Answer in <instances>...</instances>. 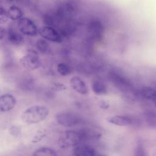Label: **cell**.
<instances>
[{"instance_id": "1", "label": "cell", "mask_w": 156, "mask_h": 156, "mask_svg": "<svg viewBox=\"0 0 156 156\" xmlns=\"http://www.w3.org/2000/svg\"><path fill=\"white\" fill-rule=\"evenodd\" d=\"M49 109L44 105H34L23 112L21 118L27 124H33L44 120L49 115Z\"/></svg>"}, {"instance_id": "11", "label": "cell", "mask_w": 156, "mask_h": 156, "mask_svg": "<svg viewBox=\"0 0 156 156\" xmlns=\"http://www.w3.org/2000/svg\"><path fill=\"white\" fill-rule=\"evenodd\" d=\"M74 156H94L95 150L88 144H79L75 146L73 150Z\"/></svg>"}, {"instance_id": "5", "label": "cell", "mask_w": 156, "mask_h": 156, "mask_svg": "<svg viewBox=\"0 0 156 156\" xmlns=\"http://www.w3.org/2000/svg\"><path fill=\"white\" fill-rule=\"evenodd\" d=\"M55 118L57 122L65 127H73L79 122V117L71 112L59 113L57 114Z\"/></svg>"}, {"instance_id": "6", "label": "cell", "mask_w": 156, "mask_h": 156, "mask_svg": "<svg viewBox=\"0 0 156 156\" xmlns=\"http://www.w3.org/2000/svg\"><path fill=\"white\" fill-rule=\"evenodd\" d=\"M104 27L102 23L97 20H90L87 25V34L90 39L98 40L102 36Z\"/></svg>"}, {"instance_id": "16", "label": "cell", "mask_w": 156, "mask_h": 156, "mask_svg": "<svg viewBox=\"0 0 156 156\" xmlns=\"http://www.w3.org/2000/svg\"><path fill=\"white\" fill-rule=\"evenodd\" d=\"M32 156H57L54 150L49 147H41L37 149Z\"/></svg>"}, {"instance_id": "23", "label": "cell", "mask_w": 156, "mask_h": 156, "mask_svg": "<svg viewBox=\"0 0 156 156\" xmlns=\"http://www.w3.org/2000/svg\"><path fill=\"white\" fill-rule=\"evenodd\" d=\"M98 105L102 109H107L110 106L108 102L106 100H104V99L99 100L98 102Z\"/></svg>"}, {"instance_id": "14", "label": "cell", "mask_w": 156, "mask_h": 156, "mask_svg": "<svg viewBox=\"0 0 156 156\" xmlns=\"http://www.w3.org/2000/svg\"><path fill=\"white\" fill-rule=\"evenodd\" d=\"M93 91L98 95H103L107 93V88L104 82L100 79H95L91 84Z\"/></svg>"}, {"instance_id": "27", "label": "cell", "mask_w": 156, "mask_h": 156, "mask_svg": "<svg viewBox=\"0 0 156 156\" xmlns=\"http://www.w3.org/2000/svg\"><path fill=\"white\" fill-rule=\"evenodd\" d=\"M7 1L9 2H12L14 1V0H7Z\"/></svg>"}, {"instance_id": "3", "label": "cell", "mask_w": 156, "mask_h": 156, "mask_svg": "<svg viewBox=\"0 0 156 156\" xmlns=\"http://www.w3.org/2000/svg\"><path fill=\"white\" fill-rule=\"evenodd\" d=\"M81 140L80 133L73 130H68L61 134L58 142L62 147H67L78 145Z\"/></svg>"}, {"instance_id": "10", "label": "cell", "mask_w": 156, "mask_h": 156, "mask_svg": "<svg viewBox=\"0 0 156 156\" xmlns=\"http://www.w3.org/2000/svg\"><path fill=\"white\" fill-rule=\"evenodd\" d=\"M70 85L74 90L80 94L86 95L88 93V88L87 84L77 76H74L71 79Z\"/></svg>"}, {"instance_id": "18", "label": "cell", "mask_w": 156, "mask_h": 156, "mask_svg": "<svg viewBox=\"0 0 156 156\" xmlns=\"http://www.w3.org/2000/svg\"><path fill=\"white\" fill-rule=\"evenodd\" d=\"M36 47L38 51L42 53L46 54L50 51V46L44 39H38L36 42Z\"/></svg>"}, {"instance_id": "17", "label": "cell", "mask_w": 156, "mask_h": 156, "mask_svg": "<svg viewBox=\"0 0 156 156\" xmlns=\"http://www.w3.org/2000/svg\"><path fill=\"white\" fill-rule=\"evenodd\" d=\"M141 94L144 98L153 101L156 96V90L150 87H144L141 90Z\"/></svg>"}, {"instance_id": "28", "label": "cell", "mask_w": 156, "mask_h": 156, "mask_svg": "<svg viewBox=\"0 0 156 156\" xmlns=\"http://www.w3.org/2000/svg\"><path fill=\"white\" fill-rule=\"evenodd\" d=\"M152 113H153V114H154V115L156 116V111H155V112H153Z\"/></svg>"}, {"instance_id": "15", "label": "cell", "mask_w": 156, "mask_h": 156, "mask_svg": "<svg viewBox=\"0 0 156 156\" xmlns=\"http://www.w3.org/2000/svg\"><path fill=\"white\" fill-rule=\"evenodd\" d=\"M9 18L12 20H20L22 18L23 13L22 10L16 5H12L7 11Z\"/></svg>"}, {"instance_id": "9", "label": "cell", "mask_w": 156, "mask_h": 156, "mask_svg": "<svg viewBox=\"0 0 156 156\" xmlns=\"http://www.w3.org/2000/svg\"><path fill=\"white\" fill-rule=\"evenodd\" d=\"M16 105L15 98L9 94L0 96V112H8L13 109Z\"/></svg>"}, {"instance_id": "21", "label": "cell", "mask_w": 156, "mask_h": 156, "mask_svg": "<svg viewBox=\"0 0 156 156\" xmlns=\"http://www.w3.org/2000/svg\"><path fill=\"white\" fill-rule=\"evenodd\" d=\"M51 88L52 91H60L66 90V87L62 83L54 82V83H52Z\"/></svg>"}, {"instance_id": "20", "label": "cell", "mask_w": 156, "mask_h": 156, "mask_svg": "<svg viewBox=\"0 0 156 156\" xmlns=\"http://www.w3.org/2000/svg\"><path fill=\"white\" fill-rule=\"evenodd\" d=\"M8 20L9 17L6 10L2 7H0V24L5 23Z\"/></svg>"}, {"instance_id": "13", "label": "cell", "mask_w": 156, "mask_h": 156, "mask_svg": "<svg viewBox=\"0 0 156 156\" xmlns=\"http://www.w3.org/2000/svg\"><path fill=\"white\" fill-rule=\"evenodd\" d=\"M107 121L111 124L119 126H126L130 125L132 122V119L124 116H119V115H115L113 116L108 117L107 119Z\"/></svg>"}, {"instance_id": "19", "label": "cell", "mask_w": 156, "mask_h": 156, "mask_svg": "<svg viewBox=\"0 0 156 156\" xmlns=\"http://www.w3.org/2000/svg\"><path fill=\"white\" fill-rule=\"evenodd\" d=\"M57 71L62 76H65L70 73L69 66L64 63H60L57 65Z\"/></svg>"}, {"instance_id": "25", "label": "cell", "mask_w": 156, "mask_h": 156, "mask_svg": "<svg viewBox=\"0 0 156 156\" xmlns=\"http://www.w3.org/2000/svg\"><path fill=\"white\" fill-rule=\"evenodd\" d=\"M6 30L4 27L0 26V40L3 39L5 35Z\"/></svg>"}, {"instance_id": "4", "label": "cell", "mask_w": 156, "mask_h": 156, "mask_svg": "<svg viewBox=\"0 0 156 156\" xmlns=\"http://www.w3.org/2000/svg\"><path fill=\"white\" fill-rule=\"evenodd\" d=\"M18 28L21 33L26 35L35 36L38 33L35 24L27 18H22L18 21Z\"/></svg>"}, {"instance_id": "29", "label": "cell", "mask_w": 156, "mask_h": 156, "mask_svg": "<svg viewBox=\"0 0 156 156\" xmlns=\"http://www.w3.org/2000/svg\"><path fill=\"white\" fill-rule=\"evenodd\" d=\"M2 1H3V0H0V3H1V2Z\"/></svg>"}, {"instance_id": "8", "label": "cell", "mask_w": 156, "mask_h": 156, "mask_svg": "<svg viewBox=\"0 0 156 156\" xmlns=\"http://www.w3.org/2000/svg\"><path fill=\"white\" fill-rule=\"evenodd\" d=\"M109 78L112 80L114 85L123 92H129L132 90V87L130 82L124 77L116 73L110 74Z\"/></svg>"}, {"instance_id": "24", "label": "cell", "mask_w": 156, "mask_h": 156, "mask_svg": "<svg viewBox=\"0 0 156 156\" xmlns=\"http://www.w3.org/2000/svg\"><path fill=\"white\" fill-rule=\"evenodd\" d=\"M10 132L12 133V135H17L20 133V130L19 129V128H18L16 126H14V127H12L10 129Z\"/></svg>"}, {"instance_id": "12", "label": "cell", "mask_w": 156, "mask_h": 156, "mask_svg": "<svg viewBox=\"0 0 156 156\" xmlns=\"http://www.w3.org/2000/svg\"><path fill=\"white\" fill-rule=\"evenodd\" d=\"M7 35L9 41L15 46H19L24 43V37L12 27L9 28Z\"/></svg>"}, {"instance_id": "2", "label": "cell", "mask_w": 156, "mask_h": 156, "mask_svg": "<svg viewBox=\"0 0 156 156\" xmlns=\"http://www.w3.org/2000/svg\"><path fill=\"white\" fill-rule=\"evenodd\" d=\"M20 63L24 69L29 71L35 70L41 66L38 53L31 49H28L27 54L21 58Z\"/></svg>"}, {"instance_id": "26", "label": "cell", "mask_w": 156, "mask_h": 156, "mask_svg": "<svg viewBox=\"0 0 156 156\" xmlns=\"http://www.w3.org/2000/svg\"><path fill=\"white\" fill-rule=\"evenodd\" d=\"M153 102H154V105L156 106V96H155V98L153 99Z\"/></svg>"}, {"instance_id": "7", "label": "cell", "mask_w": 156, "mask_h": 156, "mask_svg": "<svg viewBox=\"0 0 156 156\" xmlns=\"http://www.w3.org/2000/svg\"><path fill=\"white\" fill-rule=\"evenodd\" d=\"M38 32L46 40L55 43H60L62 41L61 35L51 26H43L38 30Z\"/></svg>"}, {"instance_id": "22", "label": "cell", "mask_w": 156, "mask_h": 156, "mask_svg": "<svg viewBox=\"0 0 156 156\" xmlns=\"http://www.w3.org/2000/svg\"><path fill=\"white\" fill-rule=\"evenodd\" d=\"M134 156H145L144 149H143L141 145L139 144L136 147L135 150Z\"/></svg>"}]
</instances>
